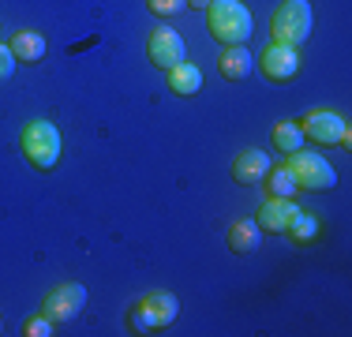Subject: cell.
Masks as SVG:
<instances>
[{
    "mask_svg": "<svg viewBox=\"0 0 352 337\" xmlns=\"http://www.w3.org/2000/svg\"><path fill=\"white\" fill-rule=\"evenodd\" d=\"M270 180H266V188H270V199H292L296 195V176H292V168L289 165H278V168H270Z\"/></svg>",
    "mask_w": 352,
    "mask_h": 337,
    "instance_id": "18",
    "label": "cell"
},
{
    "mask_svg": "<svg viewBox=\"0 0 352 337\" xmlns=\"http://www.w3.org/2000/svg\"><path fill=\"white\" fill-rule=\"evenodd\" d=\"M258 67H263V75L270 83H289L292 75L300 72V53L292 45H281V41H274V45L263 49V56H258Z\"/></svg>",
    "mask_w": 352,
    "mask_h": 337,
    "instance_id": "9",
    "label": "cell"
},
{
    "mask_svg": "<svg viewBox=\"0 0 352 337\" xmlns=\"http://www.w3.org/2000/svg\"><path fill=\"white\" fill-rule=\"evenodd\" d=\"M255 67V56L248 53V45H225V53L217 56V72L229 83H244Z\"/></svg>",
    "mask_w": 352,
    "mask_h": 337,
    "instance_id": "10",
    "label": "cell"
},
{
    "mask_svg": "<svg viewBox=\"0 0 352 337\" xmlns=\"http://www.w3.org/2000/svg\"><path fill=\"white\" fill-rule=\"evenodd\" d=\"M266 173H270V157L263 150H240V157L232 162V180L236 184H258L266 180Z\"/></svg>",
    "mask_w": 352,
    "mask_h": 337,
    "instance_id": "11",
    "label": "cell"
},
{
    "mask_svg": "<svg viewBox=\"0 0 352 337\" xmlns=\"http://www.w3.org/2000/svg\"><path fill=\"white\" fill-rule=\"evenodd\" d=\"M169 90H173V94H180V98L199 94V90H203V72H199L195 64L184 61L180 67H173V72H169Z\"/></svg>",
    "mask_w": 352,
    "mask_h": 337,
    "instance_id": "14",
    "label": "cell"
},
{
    "mask_svg": "<svg viewBox=\"0 0 352 337\" xmlns=\"http://www.w3.org/2000/svg\"><path fill=\"white\" fill-rule=\"evenodd\" d=\"M184 4H188V0H146V8H150L154 15H162V19H169V15H176Z\"/></svg>",
    "mask_w": 352,
    "mask_h": 337,
    "instance_id": "19",
    "label": "cell"
},
{
    "mask_svg": "<svg viewBox=\"0 0 352 337\" xmlns=\"http://www.w3.org/2000/svg\"><path fill=\"white\" fill-rule=\"evenodd\" d=\"M274 150H281V154L304 150V128H300L296 120H281L278 128H274Z\"/></svg>",
    "mask_w": 352,
    "mask_h": 337,
    "instance_id": "16",
    "label": "cell"
},
{
    "mask_svg": "<svg viewBox=\"0 0 352 337\" xmlns=\"http://www.w3.org/2000/svg\"><path fill=\"white\" fill-rule=\"evenodd\" d=\"M146 56L154 67H162V72H173V67H180L184 61H188V45H184V38L169 27L154 30L146 38Z\"/></svg>",
    "mask_w": 352,
    "mask_h": 337,
    "instance_id": "8",
    "label": "cell"
},
{
    "mask_svg": "<svg viewBox=\"0 0 352 337\" xmlns=\"http://www.w3.org/2000/svg\"><path fill=\"white\" fill-rule=\"evenodd\" d=\"M296 210H300V206H296L292 199H266V202H263V210H258V229L285 232Z\"/></svg>",
    "mask_w": 352,
    "mask_h": 337,
    "instance_id": "12",
    "label": "cell"
},
{
    "mask_svg": "<svg viewBox=\"0 0 352 337\" xmlns=\"http://www.w3.org/2000/svg\"><path fill=\"white\" fill-rule=\"evenodd\" d=\"M285 232H289L296 243H315V240H318V217L307 214V210H296Z\"/></svg>",
    "mask_w": 352,
    "mask_h": 337,
    "instance_id": "17",
    "label": "cell"
},
{
    "mask_svg": "<svg viewBox=\"0 0 352 337\" xmlns=\"http://www.w3.org/2000/svg\"><path fill=\"white\" fill-rule=\"evenodd\" d=\"M292 162V176H296V188L300 191H330L333 184H338V173H333V165L326 162L322 154H315V150H296V154H289Z\"/></svg>",
    "mask_w": 352,
    "mask_h": 337,
    "instance_id": "5",
    "label": "cell"
},
{
    "mask_svg": "<svg viewBox=\"0 0 352 337\" xmlns=\"http://www.w3.org/2000/svg\"><path fill=\"white\" fill-rule=\"evenodd\" d=\"M258 236H263L258 221H236L229 229V251L232 255H251L258 248Z\"/></svg>",
    "mask_w": 352,
    "mask_h": 337,
    "instance_id": "15",
    "label": "cell"
},
{
    "mask_svg": "<svg viewBox=\"0 0 352 337\" xmlns=\"http://www.w3.org/2000/svg\"><path fill=\"white\" fill-rule=\"evenodd\" d=\"M176 315H180V300L173 292H146L128 311V330L131 334H162L165 326H173Z\"/></svg>",
    "mask_w": 352,
    "mask_h": 337,
    "instance_id": "3",
    "label": "cell"
},
{
    "mask_svg": "<svg viewBox=\"0 0 352 337\" xmlns=\"http://www.w3.org/2000/svg\"><path fill=\"white\" fill-rule=\"evenodd\" d=\"M188 4H191V8H199V12H206V8L214 4V0H188Z\"/></svg>",
    "mask_w": 352,
    "mask_h": 337,
    "instance_id": "22",
    "label": "cell"
},
{
    "mask_svg": "<svg viewBox=\"0 0 352 337\" xmlns=\"http://www.w3.org/2000/svg\"><path fill=\"white\" fill-rule=\"evenodd\" d=\"M311 23H315V15H311V4H307V0H285L270 19V34H274V41L296 49L311 38Z\"/></svg>",
    "mask_w": 352,
    "mask_h": 337,
    "instance_id": "4",
    "label": "cell"
},
{
    "mask_svg": "<svg viewBox=\"0 0 352 337\" xmlns=\"http://www.w3.org/2000/svg\"><path fill=\"white\" fill-rule=\"evenodd\" d=\"M251 12L248 4H240V0H214L210 8H206V30H210V38H217L221 45H244L251 38Z\"/></svg>",
    "mask_w": 352,
    "mask_h": 337,
    "instance_id": "1",
    "label": "cell"
},
{
    "mask_svg": "<svg viewBox=\"0 0 352 337\" xmlns=\"http://www.w3.org/2000/svg\"><path fill=\"white\" fill-rule=\"evenodd\" d=\"M23 334H27V337H49V334H53V323H49L45 315H38V318H27V326H23Z\"/></svg>",
    "mask_w": 352,
    "mask_h": 337,
    "instance_id": "20",
    "label": "cell"
},
{
    "mask_svg": "<svg viewBox=\"0 0 352 337\" xmlns=\"http://www.w3.org/2000/svg\"><path fill=\"white\" fill-rule=\"evenodd\" d=\"M15 64H19V61H15V56H12V49H8L4 41H0V83H8V79H12Z\"/></svg>",
    "mask_w": 352,
    "mask_h": 337,
    "instance_id": "21",
    "label": "cell"
},
{
    "mask_svg": "<svg viewBox=\"0 0 352 337\" xmlns=\"http://www.w3.org/2000/svg\"><path fill=\"white\" fill-rule=\"evenodd\" d=\"M19 150H23V157H27L34 168L49 173V168L60 162L64 139H60V131H56L53 120H30L27 128H23V135H19Z\"/></svg>",
    "mask_w": 352,
    "mask_h": 337,
    "instance_id": "2",
    "label": "cell"
},
{
    "mask_svg": "<svg viewBox=\"0 0 352 337\" xmlns=\"http://www.w3.org/2000/svg\"><path fill=\"white\" fill-rule=\"evenodd\" d=\"M82 307H87V289H82L79 281L56 285V289H49V296L41 300V315H45L53 326L56 323H72Z\"/></svg>",
    "mask_w": 352,
    "mask_h": 337,
    "instance_id": "6",
    "label": "cell"
},
{
    "mask_svg": "<svg viewBox=\"0 0 352 337\" xmlns=\"http://www.w3.org/2000/svg\"><path fill=\"white\" fill-rule=\"evenodd\" d=\"M304 139L318 142V146H349V124L345 116L330 113V109H315L304 116Z\"/></svg>",
    "mask_w": 352,
    "mask_h": 337,
    "instance_id": "7",
    "label": "cell"
},
{
    "mask_svg": "<svg viewBox=\"0 0 352 337\" xmlns=\"http://www.w3.org/2000/svg\"><path fill=\"white\" fill-rule=\"evenodd\" d=\"M8 49H12V56L19 64H38L41 56H45V38H41L38 30H19Z\"/></svg>",
    "mask_w": 352,
    "mask_h": 337,
    "instance_id": "13",
    "label": "cell"
}]
</instances>
